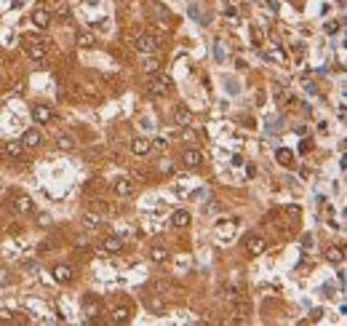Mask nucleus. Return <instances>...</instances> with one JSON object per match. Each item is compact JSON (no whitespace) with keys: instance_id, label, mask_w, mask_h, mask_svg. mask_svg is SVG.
<instances>
[{"instance_id":"nucleus-1","label":"nucleus","mask_w":347,"mask_h":326,"mask_svg":"<svg viewBox=\"0 0 347 326\" xmlns=\"http://www.w3.org/2000/svg\"><path fill=\"white\" fill-rule=\"evenodd\" d=\"M147 94L150 96H168L171 94V80H168L166 75H158V78H152V80L147 83Z\"/></svg>"},{"instance_id":"nucleus-2","label":"nucleus","mask_w":347,"mask_h":326,"mask_svg":"<svg viewBox=\"0 0 347 326\" xmlns=\"http://www.w3.org/2000/svg\"><path fill=\"white\" fill-rule=\"evenodd\" d=\"M134 46H136V51H139V54H155V51H158V46H160V38L139 35L136 40H134Z\"/></svg>"},{"instance_id":"nucleus-3","label":"nucleus","mask_w":347,"mask_h":326,"mask_svg":"<svg viewBox=\"0 0 347 326\" xmlns=\"http://www.w3.org/2000/svg\"><path fill=\"white\" fill-rule=\"evenodd\" d=\"M99 310H102V302H99V297H94V294H86V297H83V313L88 316L91 324L96 321Z\"/></svg>"},{"instance_id":"nucleus-4","label":"nucleus","mask_w":347,"mask_h":326,"mask_svg":"<svg viewBox=\"0 0 347 326\" xmlns=\"http://www.w3.org/2000/svg\"><path fill=\"white\" fill-rule=\"evenodd\" d=\"M32 118L35 123H53L56 120V110H51L48 104H32Z\"/></svg>"},{"instance_id":"nucleus-5","label":"nucleus","mask_w":347,"mask_h":326,"mask_svg":"<svg viewBox=\"0 0 347 326\" xmlns=\"http://www.w3.org/2000/svg\"><path fill=\"white\" fill-rule=\"evenodd\" d=\"M246 252H249L251 257H259V254H265V252H267V240L262 238V236H251V238H246Z\"/></svg>"},{"instance_id":"nucleus-6","label":"nucleus","mask_w":347,"mask_h":326,"mask_svg":"<svg viewBox=\"0 0 347 326\" xmlns=\"http://www.w3.org/2000/svg\"><path fill=\"white\" fill-rule=\"evenodd\" d=\"M51 276H53V281L56 284H72V278H75V273H72V268L69 265H53V270H51Z\"/></svg>"},{"instance_id":"nucleus-7","label":"nucleus","mask_w":347,"mask_h":326,"mask_svg":"<svg viewBox=\"0 0 347 326\" xmlns=\"http://www.w3.org/2000/svg\"><path fill=\"white\" fill-rule=\"evenodd\" d=\"M21 147H27V150H35V147H40L43 142V136H40V131H35V128H27L24 134H21Z\"/></svg>"},{"instance_id":"nucleus-8","label":"nucleus","mask_w":347,"mask_h":326,"mask_svg":"<svg viewBox=\"0 0 347 326\" xmlns=\"http://www.w3.org/2000/svg\"><path fill=\"white\" fill-rule=\"evenodd\" d=\"M3 158H8V160H24V147H21V142L3 144Z\"/></svg>"},{"instance_id":"nucleus-9","label":"nucleus","mask_w":347,"mask_h":326,"mask_svg":"<svg viewBox=\"0 0 347 326\" xmlns=\"http://www.w3.org/2000/svg\"><path fill=\"white\" fill-rule=\"evenodd\" d=\"M131 152L139 155V158H147V155L152 152V147H150V142L144 136H136L134 142H131Z\"/></svg>"},{"instance_id":"nucleus-10","label":"nucleus","mask_w":347,"mask_h":326,"mask_svg":"<svg viewBox=\"0 0 347 326\" xmlns=\"http://www.w3.org/2000/svg\"><path fill=\"white\" fill-rule=\"evenodd\" d=\"M112 190H115V196H118V198H131V196H134V184H131L128 180H115Z\"/></svg>"},{"instance_id":"nucleus-11","label":"nucleus","mask_w":347,"mask_h":326,"mask_svg":"<svg viewBox=\"0 0 347 326\" xmlns=\"http://www.w3.org/2000/svg\"><path fill=\"white\" fill-rule=\"evenodd\" d=\"M32 24H35L37 30H48V27H51V11L37 8V11L32 14Z\"/></svg>"},{"instance_id":"nucleus-12","label":"nucleus","mask_w":347,"mask_h":326,"mask_svg":"<svg viewBox=\"0 0 347 326\" xmlns=\"http://www.w3.org/2000/svg\"><path fill=\"white\" fill-rule=\"evenodd\" d=\"M27 54H29L32 59H45V54H48V43H45V40L29 43V46H27Z\"/></svg>"},{"instance_id":"nucleus-13","label":"nucleus","mask_w":347,"mask_h":326,"mask_svg":"<svg viewBox=\"0 0 347 326\" xmlns=\"http://www.w3.org/2000/svg\"><path fill=\"white\" fill-rule=\"evenodd\" d=\"M102 249H104L107 254H118V252H123V240H120L118 236H110V238L102 240Z\"/></svg>"},{"instance_id":"nucleus-14","label":"nucleus","mask_w":347,"mask_h":326,"mask_svg":"<svg viewBox=\"0 0 347 326\" xmlns=\"http://www.w3.org/2000/svg\"><path fill=\"white\" fill-rule=\"evenodd\" d=\"M190 120H192V112L187 110V107H176V110H174V123H176V126H190Z\"/></svg>"},{"instance_id":"nucleus-15","label":"nucleus","mask_w":347,"mask_h":326,"mask_svg":"<svg viewBox=\"0 0 347 326\" xmlns=\"http://www.w3.org/2000/svg\"><path fill=\"white\" fill-rule=\"evenodd\" d=\"M275 160L278 163H281V166H294V152H291V150H286V147H278V150H275Z\"/></svg>"},{"instance_id":"nucleus-16","label":"nucleus","mask_w":347,"mask_h":326,"mask_svg":"<svg viewBox=\"0 0 347 326\" xmlns=\"http://www.w3.org/2000/svg\"><path fill=\"white\" fill-rule=\"evenodd\" d=\"M13 206H16L21 214L35 212V204H32V198H29V196H16V198H13Z\"/></svg>"},{"instance_id":"nucleus-17","label":"nucleus","mask_w":347,"mask_h":326,"mask_svg":"<svg viewBox=\"0 0 347 326\" xmlns=\"http://www.w3.org/2000/svg\"><path fill=\"white\" fill-rule=\"evenodd\" d=\"M158 70H160V59H158V56H152V54H150V56L142 62V72H144V75H155Z\"/></svg>"},{"instance_id":"nucleus-18","label":"nucleus","mask_w":347,"mask_h":326,"mask_svg":"<svg viewBox=\"0 0 347 326\" xmlns=\"http://www.w3.org/2000/svg\"><path fill=\"white\" fill-rule=\"evenodd\" d=\"M131 318V308L128 305H118L112 310V324H126Z\"/></svg>"},{"instance_id":"nucleus-19","label":"nucleus","mask_w":347,"mask_h":326,"mask_svg":"<svg viewBox=\"0 0 347 326\" xmlns=\"http://www.w3.org/2000/svg\"><path fill=\"white\" fill-rule=\"evenodd\" d=\"M171 222H174V228H187V224H190V212H187V208H176L174 216H171Z\"/></svg>"},{"instance_id":"nucleus-20","label":"nucleus","mask_w":347,"mask_h":326,"mask_svg":"<svg viewBox=\"0 0 347 326\" xmlns=\"http://www.w3.org/2000/svg\"><path fill=\"white\" fill-rule=\"evenodd\" d=\"M102 214H96V212H86L83 214V224H86L88 230H94V228H102Z\"/></svg>"},{"instance_id":"nucleus-21","label":"nucleus","mask_w":347,"mask_h":326,"mask_svg":"<svg viewBox=\"0 0 347 326\" xmlns=\"http://www.w3.org/2000/svg\"><path fill=\"white\" fill-rule=\"evenodd\" d=\"M200 163H203V155H200L198 150H187V152H184V166H190V168H198Z\"/></svg>"},{"instance_id":"nucleus-22","label":"nucleus","mask_w":347,"mask_h":326,"mask_svg":"<svg viewBox=\"0 0 347 326\" xmlns=\"http://www.w3.org/2000/svg\"><path fill=\"white\" fill-rule=\"evenodd\" d=\"M326 260L331 262V265H342V260H345V252H342V246H331V249L326 252Z\"/></svg>"},{"instance_id":"nucleus-23","label":"nucleus","mask_w":347,"mask_h":326,"mask_svg":"<svg viewBox=\"0 0 347 326\" xmlns=\"http://www.w3.org/2000/svg\"><path fill=\"white\" fill-rule=\"evenodd\" d=\"M144 302H147V308L152 310V313H163V310H166V302L160 297H155V294H147V300H144Z\"/></svg>"},{"instance_id":"nucleus-24","label":"nucleus","mask_w":347,"mask_h":326,"mask_svg":"<svg viewBox=\"0 0 347 326\" xmlns=\"http://www.w3.org/2000/svg\"><path fill=\"white\" fill-rule=\"evenodd\" d=\"M267 56H273L275 62H278V64H286V51H283L281 48V46H275V43H270V51H267Z\"/></svg>"},{"instance_id":"nucleus-25","label":"nucleus","mask_w":347,"mask_h":326,"mask_svg":"<svg viewBox=\"0 0 347 326\" xmlns=\"http://www.w3.org/2000/svg\"><path fill=\"white\" fill-rule=\"evenodd\" d=\"M56 144H59V150H72L78 142H75L69 134H56Z\"/></svg>"},{"instance_id":"nucleus-26","label":"nucleus","mask_w":347,"mask_h":326,"mask_svg":"<svg viewBox=\"0 0 347 326\" xmlns=\"http://www.w3.org/2000/svg\"><path fill=\"white\" fill-rule=\"evenodd\" d=\"M150 260H152V262H166V260H168L166 246H152V249H150Z\"/></svg>"},{"instance_id":"nucleus-27","label":"nucleus","mask_w":347,"mask_h":326,"mask_svg":"<svg viewBox=\"0 0 347 326\" xmlns=\"http://www.w3.org/2000/svg\"><path fill=\"white\" fill-rule=\"evenodd\" d=\"M78 46L80 48H96V38L91 32H83V35H78Z\"/></svg>"},{"instance_id":"nucleus-28","label":"nucleus","mask_w":347,"mask_h":326,"mask_svg":"<svg viewBox=\"0 0 347 326\" xmlns=\"http://www.w3.org/2000/svg\"><path fill=\"white\" fill-rule=\"evenodd\" d=\"M187 14H190V16L195 19V22H200V24H208V16H200V8H198L195 3H192L190 8H187Z\"/></svg>"},{"instance_id":"nucleus-29","label":"nucleus","mask_w":347,"mask_h":326,"mask_svg":"<svg viewBox=\"0 0 347 326\" xmlns=\"http://www.w3.org/2000/svg\"><path fill=\"white\" fill-rule=\"evenodd\" d=\"M11 284H13V276H11V270L0 268V286H11Z\"/></svg>"},{"instance_id":"nucleus-30","label":"nucleus","mask_w":347,"mask_h":326,"mask_svg":"<svg viewBox=\"0 0 347 326\" xmlns=\"http://www.w3.org/2000/svg\"><path fill=\"white\" fill-rule=\"evenodd\" d=\"M214 59H217V62H225V59H227L225 46H222V43H214Z\"/></svg>"},{"instance_id":"nucleus-31","label":"nucleus","mask_w":347,"mask_h":326,"mask_svg":"<svg viewBox=\"0 0 347 326\" xmlns=\"http://www.w3.org/2000/svg\"><path fill=\"white\" fill-rule=\"evenodd\" d=\"M11 321H13V313L5 310V308H0V324H11Z\"/></svg>"},{"instance_id":"nucleus-32","label":"nucleus","mask_w":347,"mask_h":326,"mask_svg":"<svg viewBox=\"0 0 347 326\" xmlns=\"http://www.w3.org/2000/svg\"><path fill=\"white\" fill-rule=\"evenodd\" d=\"M150 147H152V150H163V147H166V139H163V136H158L155 142H150Z\"/></svg>"},{"instance_id":"nucleus-33","label":"nucleus","mask_w":347,"mask_h":326,"mask_svg":"<svg viewBox=\"0 0 347 326\" xmlns=\"http://www.w3.org/2000/svg\"><path fill=\"white\" fill-rule=\"evenodd\" d=\"M225 88L230 91V94H238V91H241V86H238V83H233V80H227V83H225Z\"/></svg>"},{"instance_id":"nucleus-34","label":"nucleus","mask_w":347,"mask_h":326,"mask_svg":"<svg viewBox=\"0 0 347 326\" xmlns=\"http://www.w3.org/2000/svg\"><path fill=\"white\" fill-rule=\"evenodd\" d=\"M152 11H155V16H158V19H166V16H168V11H166V8H160V6H152Z\"/></svg>"},{"instance_id":"nucleus-35","label":"nucleus","mask_w":347,"mask_h":326,"mask_svg":"<svg viewBox=\"0 0 347 326\" xmlns=\"http://www.w3.org/2000/svg\"><path fill=\"white\" fill-rule=\"evenodd\" d=\"M337 30H339V24H337V22H329V24H326V32H329V35H334Z\"/></svg>"},{"instance_id":"nucleus-36","label":"nucleus","mask_w":347,"mask_h":326,"mask_svg":"<svg viewBox=\"0 0 347 326\" xmlns=\"http://www.w3.org/2000/svg\"><path fill=\"white\" fill-rule=\"evenodd\" d=\"M230 163H233V166H243V158H241V155H233V158H230Z\"/></svg>"},{"instance_id":"nucleus-37","label":"nucleus","mask_w":347,"mask_h":326,"mask_svg":"<svg viewBox=\"0 0 347 326\" xmlns=\"http://www.w3.org/2000/svg\"><path fill=\"white\" fill-rule=\"evenodd\" d=\"M254 43H262V30L254 27Z\"/></svg>"},{"instance_id":"nucleus-38","label":"nucleus","mask_w":347,"mask_h":326,"mask_svg":"<svg viewBox=\"0 0 347 326\" xmlns=\"http://www.w3.org/2000/svg\"><path fill=\"white\" fill-rule=\"evenodd\" d=\"M37 222H40V224H51V216L48 214H40V216H37Z\"/></svg>"},{"instance_id":"nucleus-39","label":"nucleus","mask_w":347,"mask_h":326,"mask_svg":"<svg viewBox=\"0 0 347 326\" xmlns=\"http://www.w3.org/2000/svg\"><path fill=\"white\" fill-rule=\"evenodd\" d=\"M310 147H313V142H310V139H305V142H302V152H310Z\"/></svg>"},{"instance_id":"nucleus-40","label":"nucleus","mask_w":347,"mask_h":326,"mask_svg":"<svg viewBox=\"0 0 347 326\" xmlns=\"http://www.w3.org/2000/svg\"><path fill=\"white\" fill-rule=\"evenodd\" d=\"M321 316H323V310H321V308H315V310H313V321H318Z\"/></svg>"},{"instance_id":"nucleus-41","label":"nucleus","mask_w":347,"mask_h":326,"mask_svg":"<svg viewBox=\"0 0 347 326\" xmlns=\"http://www.w3.org/2000/svg\"><path fill=\"white\" fill-rule=\"evenodd\" d=\"M254 3H262V6H267V0H254Z\"/></svg>"},{"instance_id":"nucleus-42","label":"nucleus","mask_w":347,"mask_h":326,"mask_svg":"<svg viewBox=\"0 0 347 326\" xmlns=\"http://www.w3.org/2000/svg\"><path fill=\"white\" fill-rule=\"evenodd\" d=\"M0 155H3V144H0Z\"/></svg>"}]
</instances>
